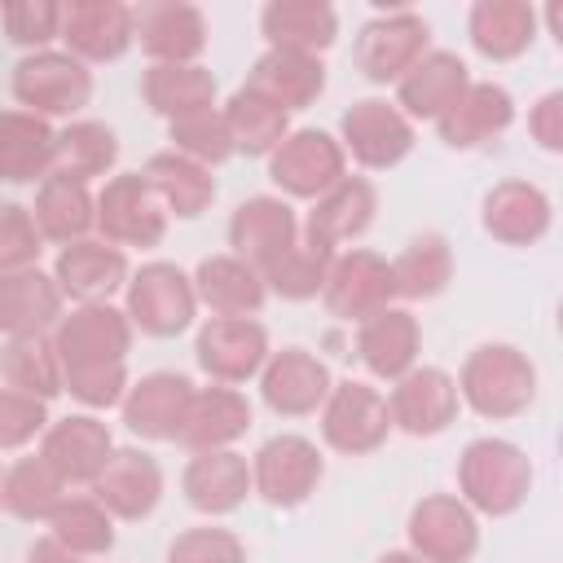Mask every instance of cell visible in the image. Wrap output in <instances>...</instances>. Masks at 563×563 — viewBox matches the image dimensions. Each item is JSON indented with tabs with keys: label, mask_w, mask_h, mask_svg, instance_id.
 Masks as SVG:
<instances>
[{
	"label": "cell",
	"mask_w": 563,
	"mask_h": 563,
	"mask_svg": "<svg viewBox=\"0 0 563 563\" xmlns=\"http://www.w3.org/2000/svg\"><path fill=\"white\" fill-rule=\"evenodd\" d=\"M53 347L62 361V387L88 405L110 409L128 391L132 321L114 303H75L53 325Z\"/></svg>",
	"instance_id": "cell-1"
},
{
	"label": "cell",
	"mask_w": 563,
	"mask_h": 563,
	"mask_svg": "<svg viewBox=\"0 0 563 563\" xmlns=\"http://www.w3.org/2000/svg\"><path fill=\"white\" fill-rule=\"evenodd\" d=\"M532 493V462L501 435H479L457 457V497L475 515H515Z\"/></svg>",
	"instance_id": "cell-2"
},
{
	"label": "cell",
	"mask_w": 563,
	"mask_h": 563,
	"mask_svg": "<svg viewBox=\"0 0 563 563\" xmlns=\"http://www.w3.org/2000/svg\"><path fill=\"white\" fill-rule=\"evenodd\" d=\"M457 400L479 418H515L537 400V365L515 343H479L457 369Z\"/></svg>",
	"instance_id": "cell-3"
},
{
	"label": "cell",
	"mask_w": 563,
	"mask_h": 563,
	"mask_svg": "<svg viewBox=\"0 0 563 563\" xmlns=\"http://www.w3.org/2000/svg\"><path fill=\"white\" fill-rule=\"evenodd\" d=\"M123 312H128L132 330H141V334L176 339L198 317L194 277L172 260H150V264L132 268L128 286H123Z\"/></svg>",
	"instance_id": "cell-4"
},
{
	"label": "cell",
	"mask_w": 563,
	"mask_h": 563,
	"mask_svg": "<svg viewBox=\"0 0 563 563\" xmlns=\"http://www.w3.org/2000/svg\"><path fill=\"white\" fill-rule=\"evenodd\" d=\"M13 97L35 119L75 114L92 97V70L79 57H70L66 48L22 53L13 66Z\"/></svg>",
	"instance_id": "cell-5"
},
{
	"label": "cell",
	"mask_w": 563,
	"mask_h": 563,
	"mask_svg": "<svg viewBox=\"0 0 563 563\" xmlns=\"http://www.w3.org/2000/svg\"><path fill=\"white\" fill-rule=\"evenodd\" d=\"M167 211L158 202V194L150 189V180L141 172H114L101 189H97V238L128 251V246H158L167 233Z\"/></svg>",
	"instance_id": "cell-6"
},
{
	"label": "cell",
	"mask_w": 563,
	"mask_h": 563,
	"mask_svg": "<svg viewBox=\"0 0 563 563\" xmlns=\"http://www.w3.org/2000/svg\"><path fill=\"white\" fill-rule=\"evenodd\" d=\"M347 176V154L325 128H290L268 154V180L286 198H321Z\"/></svg>",
	"instance_id": "cell-7"
},
{
	"label": "cell",
	"mask_w": 563,
	"mask_h": 563,
	"mask_svg": "<svg viewBox=\"0 0 563 563\" xmlns=\"http://www.w3.org/2000/svg\"><path fill=\"white\" fill-rule=\"evenodd\" d=\"M321 475H325L321 449L308 435H295V431H282V435L264 440L251 457V493H260L277 510L303 506L317 493Z\"/></svg>",
	"instance_id": "cell-8"
},
{
	"label": "cell",
	"mask_w": 563,
	"mask_h": 563,
	"mask_svg": "<svg viewBox=\"0 0 563 563\" xmlns=\"http://www.w3.org/2000/svg\"><path fill=\"white\" fill-rule=\"evenodd\" d=\"M317 413H321V440L347 457L374 453L391 435L387 396L361 378H339Z\"/></svg>",
	"instance_id": "cell-9"
},
{
	"label": "cell",
	"mask_w": 563,
	"mask_h": 563,
	"mask_svg": "<svg viewBox=\"0 0 563 563\" xmlns=\"http://www.w3.org/2000/svg\"><path fill=\"white\" fill-rule=\"evenodd\" d=\"M405 532L409 550L422 563H471L479 550V519L453 493H427L422 501H413Z\"/></svg>",
	"instance_id": "cell-10"
},
{
	"label": "cell",
	"mask_w": 563,
	"mask_h": 563,
	"mask_svg": "<svg viewBox=\"0 0 563 563\" xmlns=\"http://www.w3.org/2000/svg\"><path fill=\"white\" fill-rule=\"evenodd\" d=\"M339 145L369 172L396 167L413 150V123L387 97H361L339 119Z\"/></svg>",
	"instance_id": "cell-11"
},
{
	"label": "cell",
	"mask_w": 563,
	"mask_h": 563,
	"mask_svg": "<svg viewBox=\"0 0 563 563\" xmlns=\"http://www.w3.org/2000/svg\"><path fill=\"white\" fill-rule=\"evenodd\" d=\"M268 352H273L268 330L255 317H207L198 325V339H194L198 369L211 383H224V387H238V383L255 378L264 369Z\"/></svg>",
	"instance_id": "cell-12"
},
{
	"label": "cell",
	"mask_w": 563,
	"mask_h": 563,
	"mask_svg": "<svg viewBox=\"0 0 563 563\" xmlns=\"http://www.w3.org/2000/svg\"><path fill=\"white\" fill-rule=\"evenodd\" d=\"M427 18L413 13V9H391V13H378L361 26L356 35V48H352V62L356 70L369 79V84H396L422 53H427Z\"/></svg>",
	"instance_id": "cell-13"
},
{
	"label": "cell",
	"mask_w": 563,
	"mask_h": 563,
	"mask_svg": "<svg viewBox=\"0 0 563 563\" xmlns=\"http://www.w3.org/2000/svg\"><path fill=\"white\" fill-rule=\"evenodd\" d=\"M457 383L449 369L440 365H413L409 374H400L387 391V413H391V431H405L413 440L422 435H440L449 431V422L457 418Z\"/></svg>",
	"instance_id": "cell-14"
},
{
	"label": "cell",
	"mask_w": 563,
	"mask_h": 563,
	"mask_svg": "<svg viewBox=\"0 0 563 563\" xmlns=\"http://www.w3.org/2000/svg\"><path fill=\"white\" fill-rule=\"evenodd\" d=\"M334 378H330V365L308 352V347H282V352H268L264 369H260V396L273 413L282 418H308L325 405Z\"/></svg>",
	"instance_id": "cell-15"
},
{
	"label": "cell",
	"mask_w": 563,
	"mask_h": 563,
	"mask_svg": "<svg viewBox=\"0 0 563 563\" xmlns=\"http://www.w3.org/2000/svg\"><path fill=\"white\" fill-rule=\"evenodd\" d=\"M128 277H132L128 251L101 242L97 233L57 246L53 282H57L62 295L75 299V303H110V295H119V290L128 286Z\"/></svg>",
	"instance_id": "cell-16"
},
{
	"label": "cell",
	"mask_w": 563,
	"mask_h": 563,
	"mask_svg": "<svg viewBox=\"0 0 563 563\" xmlns=\"http://www.w3.org/2000/svg\"><path fill=\"white\" fill-rule=\"evenodd\" d=\"M396 295H391V273H387V260L365 251V246H352V251H339L330 260V273H325V286H321V303L330 308V317L339 321H361L378 308H387Z\"/></svg>",
	"instance_id": "cell-17"
},
{
	"label": "cell",
	"mask_w": 563,
	"mask_h": 563,
	"mask_svg": "<svg viewBox=\"0 0 563 563\" xmlns=\"http://www.w3.org/2000/svg\"><path fill=\"white\" fill-rule=\"evenodd\" d=\"M35 453L66 479V488H75V484H92L101 475V466L114 453V435L92 413H66L44 427Z\"/></svg>",
	"instance_id": "cell-18"
},
{
	"label": "cell",
	"mask_w": 563,
	"mask_h": 563,
	"mask_svg": "<svg viewBox=\"0 0 563 563\" xmlns=\"http://www.w3.org/2000/svg\"><path fill=\"white\" fill-rule=\"evenodd\" d=\"M251 431V400L238 387L211 383V387H194L185 418L176 427V440L185 453H207V449H233L242 435Z\"/></svg>",
	"instance_id": "cell-19"
},
{
	"label": "cell",
	"mask_w": 563,
	"mask_h": 563,
	"mask_svg": "<svg viewBox=\"0 0 563 563\" xmlns=\"http://www.w3.org/2000/svg\"><path fill=\"white\" fill-rule=\"evenodd\" d=\"M57 40L84 66L88 62H114L132 44V4H119V0H70V4H62Z\"/></svg>",
	"instance_id": "cell-20"
},
{
	"label": "cell",
	"mask_w": 563,
	"mask_h": 563,
	"mask_svg": "<svg viewBox=\"0 0 563 563\" xmlns=\"http://www.w3.org/2000/svg\"><path fill=\"white\" fill-rule=\"evenodd\" d=\"M378 211V189L365 176H343L339 185H330L321 198H312L308 216L299 220V233L325 251H339L347 242H356Z\"/></svg>",
	"instance_id": "cell-21"
},
{
	"label": "cell",
	"mask_w": 563,
	"mask_h": 563,
	"mask_svg": "<svg viewBox=\"0 0 563 563\" xmlns=\"http://www.w3.org/2000/svg\"><path fill=\"white\" fill-rule=\"evenodd\" d=\"M418 347H422V330L405 303H387L356 321V361L374 378L396 383L400 374H409L418 365Z\"/></svg>",
	"instance_id": "cell-22"
},
{
	"label": "cell",
	"mask_w": 563,
	"mask_h": 563,
	"mask_svg": "<svg viewBox=\"0 0 563 563\" xmlns=\"http://www.w3.org/2000/svg\"><path fill=\"white\" fill-rule=\"evenodd\" d=\"M88 488L110 519H145L163 501V466L145 449H114Z\"/></svg>",
	"instance_id": "cell-23"
},
{
	"label": "cell",
	"mask_w": 563,
	"mask_h": 563,
	"mask_svg": "<svg viewBox=\"0 0 563 563\" xmlns=\"http://www.w3.org/2000/svg\"><path fill=\"white\" fill-rule=\"evenodd\" d=\"M132 40L150 53V62H198L207 48V18L185 0H150L132 9Z\"/></svg>",
	"instance_id": "cell-24"
},
{
	"label": "cell",
	"mask_w": 563,
	"mask_h": 563,
	"mask_svg": "<svg viewBox=\"0 0 563 563\" xmlns=\"http://www.w3.org/2000/svg\"><path fill=\"white\" fill-rule=\"evenodd\" d=\"M299 242V211L282 194H255L229 216V246L238 260L264 268L273 255Z\"/></svg>",
	"instance_id": "cell-25"
},
{
	"label": "cell",
	"mask_w": 563,
	"mask_h": 563,
	"mask_svg": "<svg viewBox=\"0 0 563 563\" xmlns=\"http://www.w3.org/2000/svg\"><path fill=\"white\" fill-rule=\"evenodd\" d=\"M189 396H194V383L185 374H176V369L141 374L136 383H128V391L119 400L123 427L136 440H176V427L185 418Z\"/></svg>",
	"instance_id": "cell-26"
},
{
	"label": "cell",
	"mask_w": 563,
	"mask_h": 563,
	"mask_svg": "<svg viewBox=\"0 0 563 563\" xmlns=\"http://www.w3.org/2000/svg\"><path fill=\"white\" fill-rule=\"evenodd\" d=\"M479 220L488 238L506 246H532L550 233L554 207H550V194L532 180H497L479 202Z\"/></svg>",
	"instance_id": "cell-27"
},
{
	"label": "cell",
	"mask_w": 563,
	"mask_h": 563,
	"mask_svg": "<svg viewBox=\"0 0 563 563\" xmlns=\"http://www.w3.org/2000/svg\"><path fill=\"white\" fill-rule=\"evenodd\" d=\"M180 493L185 501L216 519V515H233L246 497H251V462L238 449H207V453H189L185 471H180Z\"/></svg>",
	"instance_id": "cell-28"
},
{
	"label": "cell",
	"mask_w": 563,
	"mask_h": 563,
	"mask_svg": "<svg viewBox=\"0 0 563 563\" xmlns=\"http://www.w3.org/2000/svg\"><path fill=\"white\" fill-rule=\"evenodd\" d=\"M466 84H471V70H466V62L457 57V53H449V48H427L400 79H396V106H400V114L409 119V123H418V119H440L462 92H466Z\"/></svg>",
	"instance_id": "cell-29"
},
{
	"label": "cell",
	"mask_w": 563,
	"mask_h": 563,
	"mask_svg": "<svg viewBox=\"0 0 563 563\" xmlns=\"http://www.w3.org/2000/svg\"><path fill=\"white\" fill-rule=\"evenodd\" d=\"M515 119V97L493 79H471L466 92L435 119V132L449 150H475L501 136Z\"/></svg>",
	"instance_id": "cell-30"
},
{
	"label": "cell",
	"mask_w": 563,
	"mask_h": 563,
	"mask_svg": "<svg viewBox=\"0 0 563 563\" xmlns=\"http://www.w3.org/2000/svg\"><path fill=\"white\" fill-rule=\"evenodd\" d=\"M66 312V295L53 282V273L35 268H18V273H0V334H53V325Z\"/></svg>",
	"instance_id": "cell-31"
},
{
	"label": "cell",
	"mask_w": 563,
	"mask_h": 563,
	"mask_svg": "<svg viewBox=\"0 0 563 563\" xmlns=\"http://www.w3.org/2000/svg\"><path fill=\"white\" fill-rule=\"evenodd\" d=\"M189 277H194L198 308H207L211 317H255L268 299V286H264L260 268L238 260L233 251L198 260V268Z\"/></svg>",
	"instance_id": "cell-32"
},
{
	"label": "cell",
	"mask_w": 563,
	"mask_h": 563,
	"mask_svg": "<svg viewBox=\"0 0 563 563\" xmlns=\"http://www.w3.org/2000/svg\"><path fill=\"white\" fill-rule=\"evenodd\" d=\"M40 238L44 242H79V238H92V220H97V194L92 185L84 180H70V176H57L48 172L40 185H35V202L26 207Z\"/></svg>",
	"instance_id": "cell-33"
},
{
	"label": "cell",
	"mask_w": 563,
	"mask_h": 563,
	"mask_svg": "<svg viewBox=\"0 0 563 563\" xmlns=\"http://www.w3.org/2000/svg\"><path fill=\"white\" fill-rule=\"evenodd\" d=\"M387 273H391V295L396 299H435L449 290L453 282V246L444 233L427 229V233H413L391 260H387Z\"/></svg>",
	"instance_id": "cell-34"
},
{
	"label": "cell",
	"mask_w": 563,
	"mask_h": 563,
	"mask_svg": "<svg viewBox=\"0 0 563 563\" xmlns=\"http://www.w3.org/2000/svg\"><path fill=\"white\" fill-rule=\"evenodd\" d=\"M251 88L273 97L286 114L312 106L325 92V62L312 53H290V48H264L251 66Z\"/></svg>",
	"instance_id": "cell-35"
},
{
	"label": "cell",
	"mask_w": 563,
	"mask_h": 563,
	"mask_svg": "<svg viewBox=\"0 0 563 563\" xmlns=\"http://www.w3.org/2000/svg\"><path fill=\"white\" fill-rule=\"evenodd\" d=\"M141 97L154 114L172 123L216 106V75L198 62H150L141 75Z\"/></svg>",
	"instance_id": "cell-36"
},
{
	"label": "cell",
	"mask_w": 563,
	"mask_h": 563,
	"mask_svg": "<svg viewBox=\"0 0 563 563\" xmlns=\"http://www.w3.org/2000/svg\"><path fill=\"white\" fill-rule=\"evenodd\" d=\"M141 176L158 194L163 211L176 216V220H194V216H202L216 202V176H211V167H202V163H194V158H185L176 150L150 154V163H145Z\"/></svg>",
	"instance_id": "cell-37"
},
{
	"label": "cell",
	"mask_w": 563,
	"mask_h": 563,
	"mask_svg": "<svg viewBox=\"0 0 563 563\" xmlns=\"http://www.w3.org/2000/svg\"><path fill=\"white\" fill-rule=\"evenodd\" d=\"M53 123L26 110H0V180L35 185L53 167Z\"/></svg>",
	"instance_id": "cell-38"
},
{
	"label": "cell",
	"mask_w": 563,
	"mask_h": 563,
	"mask_svg": "<svg viewBox=\"0 0 563 563\" xmlns=\"http://www.w3.org/2000/svg\"><path fill=\"white\" fill-rule=\"evenodd\" d=\"M260 26L268 35V48L321 57V48H330L339 35V13L325 0H273L264 4Z\"/></svg>",
	"instance_id": "cell-39"
},
{
	"label": "cell",
	"mask_w": 563,
	"mask_h": 563,
	"mask_svg": "<svg viewBox=\"0 0 563 563\" xmlns=\"http://www.w3.org/2000/svg\"><path fill=\"white\" fill-rule=\"evenodd\" d=\"M471 44L493 62H510L537 40V9L528 0H475L471 4Z\"/></svg>",
	"instance_id": "cell-40"
},
{
	"label": "cell",
	"mask_w": 563,
	"mask_h": 563,
	"mask_svg": "<svg viewBox=\"0 0 563 563\" xmlns=\"http://www.w3.org/2000/svg\"><path fill=\"white\" fill-rule=\"evenodd\" d=\"M220 114H224V123H229L233 150L255 154V158H268V154L277 150V141L290 132V114H286L273 97H264L260 88H251V84L233 88L229 101L220 106Z\"/></svg>",
	"instance_id": "cell-41"
},
{
	"label": "cell",
	"mask_w": 563,
	"mask_h": 563,
	"mask_svg": "<svg viewBox=\"0 0 563 563\" xmlns=\"http://www.w3.org/2000/svg\"><path fill=\"white\" fill-rule=\"evenodd\" d=\"M114 163H119V136H114V128H106L97 119H70L66 128L53 132V167L48 172L92 185Z\"/></svg>",
	"instance_id": "cell-42"
},
{
	"label": "cell",
	"mask_w": 563,
	"mask_h": 563,
	"mask_svg": "<svg viewBox=\"0 0 563 563\" xmlns=\"http://www.w3.org/2000/svg\"><path fill=\"white\" fill-rule=\"evenodd\" d=\"M0 378L4 387L35 396V400H53L62 387V361L53 347V334H13L0 347Z\"/></svg>",
	"instance_id": "cell-43"
},
{
	"label": "cell",
	"mask_w": 563,
	"mask_h": 563,
	"mask_svg": "<svg viewBox=\"0 0 563 563\" xmlns=\"http://www.w3.org/2000/svg\"><path fill=\"white\" fill-rule=\"evenodd\" d=\"M44 523H48V537L62 541L79 559H101L114 550V519L106 515V506L97 497L66 493Z\"/></svg>",
	"instance_id": "cell-44"
},
{
	"label": "cell",
	"mask_w": 563,
	"mask_h": 563,
	"mask_svg": "<svg viewBox=\"0 0 563 563\" xmlns=\"http://www.w3.org/2000/svg\"><path fill=\"white\" fill-rule=\"evenodd\" d=\"M70 488H66V479L40 457V453H26V457H18L13 466H4V510L9 515H18V519H26V523H35V519H48L53 515V506L66 497Z\"/></svg>",
	"instance_id": "cell-45"
},
{
	"label": "cell",
	"mask_w": 563,
	"mask_h": 563,
	"mask_svg": "<svg viewBox=\"0 0 563 563\" xmlns=\"http://www.w3.org/2000/svg\"><path fill=\"white\" fill-rule=\"evenodd\" d=\"M334 255H339V251H325V246H317V242H308V238L299 233V242L286 246L282 255H273V260L260 268V277H264V286H268L273 295H282V299H317L321 286H325V273H330V260H334Z\"/></svg>",
	"instance_id": "cell-46"
},
{
	"label": "cell",
	"mask_w": 563,
	"mask_h": 563,
	"mask_svg": "<svg viewBox=\"0 0 563 563\" xmlns=\"http://www.w3.org/2000/svg\"><path fill=\"white\" fill-rule=\"evenodd\" d=\"M167 141H172L176 154H185V158H194V163H202V167H220L224 158L238 154L220 106L198 110V114H185V119H172V123H167Z\"/></svg>",
	"instance_id": "cell-47"
},
{
	"label": "cell",
	"mask_w": 563,
	"mask_h": 563,
	"mask_svg": "<svg viewBox=\"0 0 563 563\" xmlns=\"http://www.w3.org/2000/svg\"><path fill=\"white\" fill-rule=\"evenodd\" d=\"M0 26L18 48L40 53V48H48V40H57L62 4H53V0H9V4H0Z\"/></svg>",
	"instance_id": "cell-48"
},
{
	"label": "cell",
	"mask_w": 563,
	"mask_h": 563,
	"mask_svg": "<svg viewBox=\"0 0 563 563\" xmlns=\"http://www.w3.org/2000/svg\"><path fill=\"white\" fill-rule=\"evenodd\" d=\"M44 251V238L22 202H0V273L35 268Z\"/></svg>",
	"instance_id": "cell-49"
},
{
	"label": "cell",
	"mask_w": 563,
	"mask_h": 563,
	"mask_svg": "<svg viewBox=\"0 0 563 563\" xmlns=\"http://www.w3.org/2000/svg\"><path fill=\"white\" fill-rule=\"evenodd\" d=\"M167 563H246V545L229 528L202 523V528H185L167 545Z\"/></svg>",
	"instance_id": "cell-50"
},
{
	"label": "cell",
	"mask_w": 563,
	"mask_h": 563,
	"mask_svg": "<svg viewBox=\"0 0 563 563\" xmlns=\"http://www.w3.org/2000/svg\"><path fill=\"white\" fill-rule=\"evenodd\" d=\"M48 427V405L35 396H22L13 387H0V449H22Z\"/></svg>",
	"instance_id": "cell-51"
},
{
	"label": "cell",
	"mask_w": 563,
	"mask_h": 563,
	"mask_svg": "<svg viewBox=\"0 0 563 563\" xmlns=\"http://www.w3.org/2000/svg\"><path fill=\"white\" fill-rule=\"evenodd\" d=\"M528 132H532V141H537L541 150H550V154L563 150V92H559V88H554V92H541V97L532 101V110H528Z\"/></svg>",
	"instance_id": "cell-52"
},
{
	"label": "cell",
	"mask_w": 563,
	"mask_h": 563,
	"mask_svg": "<svg viewBox=\"0 0 563 563\" xmlns=\"http://www.w3.org/2000/svg\"><path fill=\"white\" fill-rule=\"evenodd\" d=\"M26 563H92V559H79V554H70L62 541H53V537L44 532L40 541H31V545H26Z\"/></svg>",
	"instance_id": "cell-53"
},
{
	"label": "cell",
	"mask_w": 563,
	"mask_h": 563,
	"mask_svg": "<svg viewBox=\"0 0 563 563\" xmlns=\"http://www.w3.org/2000/svg\"><path fill=\"white\" fill-rule=\"evenodd\" d=\"M374 563H422L413 550H387V554H378Z\"/></svg>",
	"instance_id": "cell-54"
},
{
	"label": "cell",
	"mask_w": 563,
	"mask_h": 563,
	"mask_svg": "<svg viewBox=\"0 0 563 563\" xmlns=\"http://www.w3.org/2000/svg\"><path fill=\"white\" fill-rule=\"evenodd\" d=\"M0 493H4V466H0ZM0 510H4V497H0Z\"/></svg>",
	"instance_id": "cell-55"
}]
</instances>
